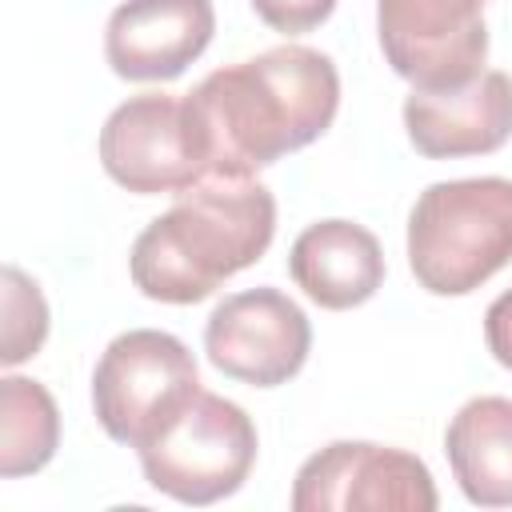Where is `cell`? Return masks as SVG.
Returning a JSON list of instances; mask_svg holds the SVG:
<instances>
[{"mask_svg": "<svg viewBox=\"0 0 512 512\" xmlns=\"http://www.w3.org/2000/svg\"><path fill=\"white\" fill-rule=\"evenodd\" d=\"M444 452L460 492L480 508L512 504V400L476 396L468 400L448 432Z\"/></svg>", "mask_w": 512, "mask_h": 512, "instance_id": "4fadbf2b", "label": "cell"}, {"mask_svg": "<svg viewBox=\"0 0 512 512\" xmlns=\"http://www.w3.org/2000/svg\"><path fill=\"white\" fill-rule=\"evenodd\" d=\"M488 0H376L384 60L420 92L460 88L484 72Z\"/></svg>", "mask_w": 512, "mask_h": 512, "instance_id": "52a82bcc", "label": "cell"}, {"mask_svg": "<svg viewBox=\"0 0 512 512\" xmlns=\"http://www.w3.org/2000/svg\"><path fill=\"white\" fill-rule=\"evenodd\" d=\"M136 452L156 492L180 504H216L248 480L256 464V424L240 404L200 388Z\"/></svg>", "mask_w": 512, "mask_h": 512, "instance_id": "277c9868", "label": "cell"}, {"mask_svg": "<svg viewBox=\"0 0 512 512\" xmlns=\"http://www.w3.org/2000/svg\"><path fill=\"white\" fill-rule=\"evenodd\" d=\"M440 504L420 456L368 440H336L308 456L292 484V512H432Z\"/></svg>", "mask_w": 512, "mask_h": 512, "instance_id": "8992f818", "label": "cell"}, {"mask_svg": "<svg viewBox=\"0 0 512 512\" xmlns=\"http://www.w3.org/2000/svg\"><path fill=\"white\" fill-rule=\"evenodd\" d=\"M44 336H48V304L40 296V284L8 264L4 268V352L0 360L12 368L36 356Z\"/></svg>", "mask_w": 512, "mask_h": 512, "instance_id": "9a60e30c", "label": "cell"}, {"mask_svg": "<svg viewBox=\"0 0 512 512\" xmlns=\"http://www.w3.org/2000/svg\"><path fill=\"white\" fill-rule=\"evenodd\" d=\"M404 128L412 148L428 160L496 152L512 140V76L480 72L460 88H412L404 100Z\"/></svg>", "mask_w": 512, "mask_h": 512, "instance_id": "8fae6325", "label": "cell"}, {"mask_svg": "<svg viewBox=\"0 0 512 512\" xmlns=\"http://www.w3.org/2000/svg\"><path fill=\"white\" fill-rule=\"evenodd\" d=\"M212 32V0H124L104 28V60L120 80H176Z\"/></svg>", "mask_w": 512, "mask_h": 512, "instance_id": "30bf717a", "label": "cell"}, {"mask_svg": "<svg viewBox=\"0 0 512 512\" xmlns=\"http://www.w3.org/2000/svg\"><path fill=\"white\" fill-rule=\"evenodd\" d=\"M200 392L196 356L160 328L120 332L92 372V408L100 428L128 448L148 444Z\"/></svg>", "mask_w": 512, "mask_h": 512, "instance_id": "5b68a950", "label": "cell"}, {"mask_svg": "<svg viewBox=\"0 0 512 512\" xmlns=\"http://www.w3.org/2000/svg\"><path fill=\"white\" fill-rule=\"evenodd\" d=\"M204 352L224 376L252 388H276L304 368L312 352V324L280 288H248L212 308L204 324Z\"/></svg>", "mask_w": 512, "mask_h": 512, "instance_id": "9c48e42d", "label": "cell"}, {"mask_svg": "<svg viewBox=\"0 0 512 512\" xmlns=\"http://www.w3.org/2000/svg\"><path fill=\"white\" fill-rule=\"evenodd\" d=\"M252 12L272 28V32H284V36H300V32H312L316 24H324L336 8V0H248Z\"/></svg>", "mask_w": 512, "mask_h": 512, "instance_id": "2e32d148", "label": "cell"}, {"mask_svg": "<svg viewBox=\"0 0 512 512\" xmlns=\"http://www.w3.org/2000/svg\"><path fill=\"white\" fill-rule=\"evenodd\" d=\"M484 340H488V352L496 356V364H504L512 372V288L500 292L488 312H484Z\"/></svg>", "mask_w": 512, "mask_h": 512, "instance_id": "e0dca14e", "label": "cell"}, {"mask_svg": "<svg viewBox=\"0 0 512 512\" xmlns=\"http://www.w3.org/2000/svg\"><path fill=\"white\" fill-rule=\"evenodd\" d=\"M100 164L120 188L136 196H176L204 180V160L184 96L144 92L112 108L100 128Z\"/></svg>", "mask_w": 512, "mask_h": 512, "instance_id": "ba28073f", "label": "cell"}, {"mask_svg": "<svg viewBox=\"0 0 512 512\" xmlns=\"http://www.w3.org/2000/svg\"><path fill=\"white\" fill-rule=\"evenodd\" d=\"M0 476L40 472L60 444V412L52 392L28 376L0 380Z\"/></svg>", "mask_w": 512, "mask_h": 512, "instance_id": "5bb4252c", "label": "cell"}, {"mask_svg": "<svg viewBox=\"0 0 512 512\" xmlns=\"http://www.w3.org/2000/svg\"><path fill=\"white\" fill-rule=\"evenodd\" d=\"M276 236V196L252 176H204L176 192L132 244V284L160 304H196L256 264Z\"/></svg>", "mask_w": 512, "mask_h": 512, "instance_id": "7a4b0ae2", "label": "cell"}, {"mask_svg": "<svg viewBox=\"0 0 512 512\" xmlns=\"http://www.w3.org/2000/svg\"><path fill=\"white\" fill-rule=\"evenodd\" d=\"M204 176H256L324 136L340 108L336 64L308 44H280L208 72L184 96Z\"/></svg>", "mask_w": 512, "mask_h": 512, "instance_id": "6da1fadb", "label": "cell"}, {"mask_svg": "<svg viewBox=\"0 0 512 512\" xmlns=\"http://www.w3.org/2000/svg\"><path fill=\"white\" fill-rule=\"evenodd\" d=\"M512 264V180L428 184L408 216V268L432 296H468Z\"/></svg>", "mask_w": 512, "mask_h": 512, "instance_id": "3957f363", "label": "cell"}, {"mask_svg": "<svg viewBox=\"0 0 512 512\" xmlns=\"http://www.w3.org/2000/svg\"><path fill=\"white\" fill-rule=\"evenodd\" d=\"M288 272L312 304L344 312L376 296V288L384 284V252L364 224L320 220L296 236Z\"/></svg>", "mask_w": 512, "mask_h": 512, "instance_id": "7c38bea8", "label": "cell"}]
</instances>
